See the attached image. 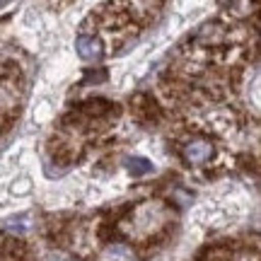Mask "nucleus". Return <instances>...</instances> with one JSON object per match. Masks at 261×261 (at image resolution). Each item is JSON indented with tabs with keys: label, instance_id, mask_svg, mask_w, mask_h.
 <instances>
[{
	"label": "nucleus",
	"instance_id": "nucleus-4",
	"mask_svg": "<svg viewBox=\"0 0 261 261\" xmlns=\"http://www.w3.org/2000/svg\"><path fill=\"white\" fill-rule=\"evenodd\" d=\"M0 3H3V0H0Z\"/></svg>",
	"mask_w": 261,
	"mask_h": 261
},
{
	"label": "nucleus",
	"instance_id": "nucleus-3",
	"mask_svg": "<svg viewBox=\"0 0 261 261\" xmlns=\"http://www.w3.org/2000/svg\"><path fill=\"white\" fill-rule=\"evenodd\" d=\"M126 165H128V169L133 172V174H148L150 169H152V165H150L148 160H143V158H130Z\"/></svg>",
	"mask_w": 261,
	"mask_h": 261
},
{
	"label": "nucleus",
	"instance_id": "nucleus-2",
	"mask_svg": "<svg viewBox=\"0 0 261 261\" xmlns=\"http://www.w3.org/2000/svg\"><path fill=\"white\" fill-rule=\"evenodd\" d=\"M75 48H77V54L83 58H97L102 54V41L83 34V37H77V41H75Z\"/></svg>",
	"mask_w": 261,
	"mask_h": 261
},
{
	"label": "nucleus",
	"instance_id": "nucleus-1",
	"mask_svg": "<svg viewBox=\"0 0 261 261\" xmlns=\"http://www.w3.org/2000/svg\"><path fill=\"white\" fill-rule=\"evenodd\" d=\"M213 155V145L208 140H191L184 148V158L189 165H203L205 160H211Z\"/></svg>",
	"mask_w": 261,
	"mask_h": 261
}]
</instances>
